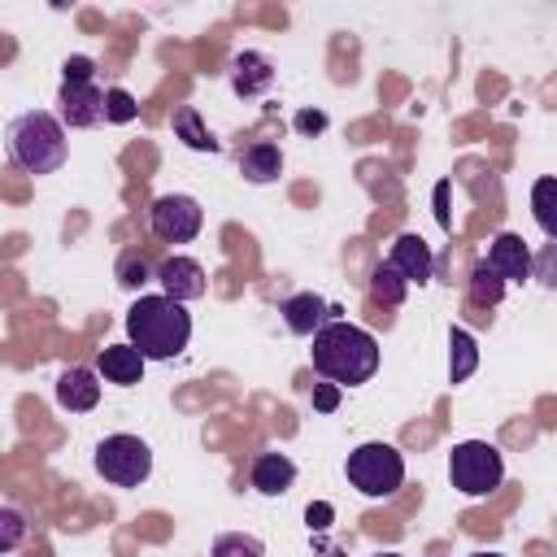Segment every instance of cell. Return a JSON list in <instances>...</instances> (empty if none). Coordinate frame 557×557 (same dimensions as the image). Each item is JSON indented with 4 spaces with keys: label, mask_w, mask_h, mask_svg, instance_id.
<instances>
[{
    "label": "cell",
    "mask_w": 557,
    "mask_h": 557,
    "mask_svg": "<svg viewBox=\"0 0 557 557\" xmlns=\"http://www.w3.org/2000/svg\"><path fill=\"white\" fill-rule=\"evenodd\" d=\"M270 83H274V65H270V57H261V52H235V61H231V91L235 96H261V91H270Z\"/></svg>",
    "instance_id": "9a60e30c"
},
{
    "label": "cell",
    "mask_w": 557,
    "mask_h": 557,
    "mask_svg": "<svg viewBox=\"0 0 557 557\" xmlns=\"http://www.w3.org/2000/svg\"><path fill=\"white\" fill-rule=\"evenodd\" d=\"M466 287H470V300H474V305H487V309L500 305V296H505V278H500L487 261H474V265H470V283H466Z\"/></svg>",
    "instance_id": "ffe728a7"
},
{
    "label": "cell",
    "mask_w": 557,
    "mask_h": 557,
    "mask_svg": "<svg viewBox=\"0 0 557 557\" xmlns=\"http://www.w3.org/2000/svg\"><path fill=\"white\" fill-rule=\"evenodd\" d=\"M126 335L144 361H174L191 344V313L170 296H139L126 309Z\"/></svg>",
    "instance_id": "7a4b0ae2"
},
{
    "label": "cell",
    "mask_w": 557,
    "mask_h": 557,
    "mask_svg": "<svg viewBox=\"0 0 557 557\" xmlns=\"http://www.w3.org/2000/svg\"><path fill=\"white\" fill-rule=\"evenodd\" d=\"M248 483L261 492V496H283L292 483H296V461L287 453H261L248 470Z\"/></svg>",
    "instance_id": "2e32d148"
},
{
    "label": "cell",
    "mask_w": 557,
    "mask_h": 557,
    "mask_svg": "<svg viewBox=\"0 0 557 557\" xmlns=\"http://www.w3.org/2000/svg\"><path fill=\"white\" fill-rule=\"evenodd\" d=\"M335 405H339V387H335V383H318V387H313V409L331 413Z\"/></svg>",
    "instance_id": "83f0119b"
},
{
    "label": "cell",
    "mask_w": 557,
    "mask_h": 557,
    "mask_svg": "<svg viewBox=\"0 0 557 557\" xmlns=\"http://www.w3.org/2000/svg\"><path fill=\"white\" fill-rule=\"evenodd\" d=\"M57 122L61 126H74V131H87V126H100L104 122V91L96 83H61L57 91Z\"/></svg>",
    "instance_id": "9c48e42d"
},
{
    "label": "cell",
    "mask_w": 557,
    "mask_h": 557,
    "mask_svg": "<svg viewBox=\"0 0 557 557\" xmlns=\"http://www.w3.org/2000/svg\"><path fill=\"white\" fill-rule=\"evenodd\" d=\"M144 357H139V348H131V344H109V348H100V357H96V374L104 379V383H117V387H135L139 379H144Z\"/></svg>",
    "instance_id": "5bb4252c"
},
{
    "label": "cell",
    "mask_w": 557,
    "mask_h": 557,
    "mask_svg": "<svg viewBox=\"0 0 557 557\" xmlns=\"http://www.w3.org/2000/svg\"><path fill=\"white\" fill-rule=\"evenodd\" d=\"M309 339H313L309 361H313V370L326 383H335V387H361V383L374 379V370H379V339L366 326L335 318L322 331H313Z\"/></svg>",
    "instance_id": "6da1fadb"
},
{
    "label": "cell",
    "mask_w": 557,
    "mask_h": 557,
    "mask_svg": "<svg viewBox=\"0 0 557 557\" xmlns=\"http://www.w3.org/2000/svg\"><path fill=\"white\" fill-rule=\"evenodd\" d=\"M331 513H335V509H331L326 500H318V505H309V509H305V522H309L313 531H322V527H331Z\"/></svg>",
    "instance_id": "f1b7e54d"
},
{
    "label": "cell",
    "mask_w": 557,
    "mask_h": 557,
    "mask_svg": "<svg viewBox=\"0 0 557 557\" xmlns=\"http://www.w3.org/2000/svg\"><path fill=\"white\" fill-rule=\"evenodd\" d=\"M405 283H431V274H435V257H431V244L422 239V235H396V244H392V252L383 257Z\"/></svg>",
    "instance_id": "30bf717a"
},
{
    "label": "cell",
    "mask_w": 557,
    "mask_h": 557,
    "mask_svg": "<svg viewBox=\"0 0 557 557\" xmlns=\"http://www.w3.org/2000/svg\"><path fill=\"white\" fill-rule=\"evenodd\" d=\"M239 174H244L248 183H257V187L274 183V178L283 174V152H278V144H270V139L248 144V148L239 152Z\"/></svg>",
    "instance_id": "e0dca14e"
},
{
    "label": "cell",
    "mask_w": 557,
    "mask_h": 557,
    "mask_svg": "<svg viewBox=\"0 0 557 557\" xmlns=\"http://www.w3.org/2000/svg\"><path fill=\"white\" fill-rule=\"evenodd\" d=\"M296 126L300 131H322L326 126V113H318V109L313 113H296Z\"/></svg>",
    "instance_id": "f546056e"
},
{
    "label": "cell",
    "mask_w": 557,
    "mask_h": 557,
    "mask_svg": "<svg viewBox=\"0 0 557 557\" xmlns=\"http://www.w3.org/2000/svg\"><path fill=\"white\" fill-rule=\"evenodd\" d=\"M557 191V183L544 174V178H535V187H531V205H535V222H540V231L553 239L557 235V226H553V209H548V196Z\"/></svg>",
    "instance_id": "d4e9b609"
},
{
    "label": "cell",
    "mask_w": 557,
    "mask_h": 557,
    "mask_svg": "<svg viewBox=\"0 0 557 557\" xmlns=\"http://www.w3.org/2000/svg\"><path fill=\"white\" fill-rule=\"evenodd\" d=\"M344 474H348V483H352L361 496L387 500V496H396V492L405 487V457H400V448H392V444H383V440H370V444H357V448L348 453Z\"/></svg>",
    "instance_id": "277c9868"
},
{
    "label": "cell",
    "mask_w": 557,
    "mask_h": 557,
    "mask_svg": "<svg viewBox=\"0 0 557 557\" xmlns=\"http://www.w3.org/2000/svg\"><path fill=\"white\" fill-rule=\"evenodd\" d=\"M26 535H30V518L17 505H0V557L13 553V548H22Z\"/></svg>",
    "instance_id": "603a6c76"
},
{
    "label": "cell",
    "mask_w": 557,
    "mask_h": 557,
    "mask_svg": "<svg viewBox=\"0 0 557 557\" xmlns=\"http://www.w3.org/2000/svg\"><path fill=\"white\" fill-rule=\"evenodd\" d=\"M91 74H96L91 57H65L61 65V83H91Z\"/></svg>",
    "instance_id": "4316f807"
},
{
    "label": "cell",
    "mask_w": 557,
    "mask_h": 557,
    "mask_svg": "<svg viewBox=\"0 0 557 557\" xmlns=\"http://www.w3.org/2000/svg\"><path fill=\"white\" fill-rule=\"evenodd\" d=\"M4 148H9V161L22 174H57L65 165V157H70L65 126L48 109L17 113L9 122V131H4Z\"/></svg>",
    "instance_id": "3957f363"
},
{
    "label": "cell",
    "mask_w": 557,
    "mask_h": 557,
    "mask_svg": "<svg viewBox=\"0 0 557 557\" xmlns=\"http://www.w3.org/2000/svg\"><path fill=\"white\" fill-rule=\"evenodd\" d=\"M374 557H405V553H374Z\"/></svg>",
    "instance_id": "1f68e13d"
},
{
    "label": "cell",
    "mask_w": 557,
    "mask_h": 557,
    "mask_svg": "<svg viewBox=\"0 0 557 557\" xmlns=\"http://www.w3.org/2000/svg\"><path fill=\"white\" fill-rule=\"evenodd\" d=\"M174 139H183L191 152H218V139H213V131L200 122V109H196V104H178V109H174Z\"/></svg>",
    "instance_id": "d6986e66"
},
{
    "label": "cell",
    "mask_w": 557,
    "mask_h": 557,
    "mask_svg": "<svg viewBox=\"0 0 557 557\" xmlns=\"http://www.w3.org/2000/svg\"><path fill=\"white\" fill-rule=\"evenodd\" d=\"M152 278L161 283V296H170V300H178V305L200 300V296L209 292V274H205V265H200L196 257H183V252L165 257V261L152 270Z\"/></svg>",
    "instance_id": "ba28073f"
},
{
    "label": "cell",
    "mask_w": 557,
    "mask_h": 557,
    "mask_svg": "<svg viewBox=\"0 0 557 557\" xmlns=\"http://www.w3.org/2000/svg\"><path fill=\"white\" fill-rule=\"evenodd\" d=\"M405 292H409V283H405L387 261H379V265H374V274H370V296H374L379 305L396 309V305L405 300Z\"/></svg>",
    "instance_id": "44dd1931"
},
{
    "label": "cell",
    "mask_w": 557,
    "mask_h": 557,
    "mask_svg": "<svg viewBox=\"0 0 557 557\" xmlns=\"http://www.w3.org/2000/svg\"><path fill=\"white\" fill-rule=\"evenodd\" d=\"M148 226L161 244H191L205 226V209L196 196H183V191H165L152 200L148 209Z\"/></svg>",
    "instance_id": "52a82bcc"
},
{
    "label": "cell",
    "mask_w": 557,
    "mask_h": 557,
    "mask_svg": "<svg viewBox=\"0 0 557 557\" xmlns=\"http://www.w3.org/2000/svg\"><path fill=\"white\" fill-rule=\"evenodd\" d=\"M57 405L70 409V413H87L100 405V374L87 370V366H70L61 370L57 379Z\"/></svg>",
    "instance_id": "4fadbf2b"
},
{
    "label": "cell",
    "mask_w": 557,
    "mask_h": 557,
    "mask_svg": "<svg viewBox=\"0 0 557 557\" xmlns=\"http://www.w3.org/2000/svg\"><path fill=\"white\" fill-rule=\"evenodd\" d=\"M148 278H152V270H148V261H144V257H135V252H131V257H122V265H117V283H122L126 292L144 287Z\"/></svg>",
    "instance_id": "484cf974"
},
{
    "label": "cell",
    "mask_w": 557,
    "mask_h": 557,
    "mask_svg": "<svg viewBox=\"0 0 557 557\" xmlns=\"http://www.w3.org/2000/svg\"><path fill=\"white\" fill-rule=\"evenodd\" d=\"M466 557H505V553H466Z\"/></svg>",
    "instance_id": "4dcf8cb0"
},
{
    "label": "cell",
    "mask_w": 557,
    "mask_h": 557,
    "mask_svg": "<svg viewBox=\"0 0 557 557\" xmlns=\"http://www.w3.org/2000/svg\"><path fill=\"white\" fill-rule=\"evenodd\" d=\"M448 479L461 496H492L505 483V457L487 440H461L448 453Z\"/></svg>",
    "instance_id": "5b68a950"
},
{
    "label": "cell",
    "mask_w": 557,
    "mask_h": 557,
    "mask_svg": "<svg viewBox=\"0 0 557 557\" xmlns=\"http://www.w3.org/2000/svg\"><path fill=\"white\" fill-rule=\"evenodd\" d=\"M91 466H96V474H100L104 483H113V487H139V483H148V474H152V448H148L139 435L117 431V435H104V440L96 444Z\"/></svg>",
    "instance_id": "8992f818"
},
{
    "label": "cell",
    "mask_w": 557,
    "mask_h": 557,
    "mask_svg": "<svg viewBox=\"0 0 557 557\" xmlns=\"http://www.w3.org/2000/svg\"><path fill=\"white\" fill-rule=\"evenodd\" d=\"M139 117V104H135V96L126 91V87H109L104 91V122H113V126H126V122H135Z\"/></svg>",
    "instance_id": "cb8c5ba5"
},
{
    "label": "cell",
    "mask_w": 557,
    "mask_h": 557,
    "mask_svg": "<svg viewBox=\"0 0 557 557\" xmlns=\"http://www.w3.org/2000/svg\"><path fill=\"white\" fill-rule=\"evenodd\" d=\"M483 261H487L505 283H522V278H531V248H527V239L513 235V231H500V235L492 239V248H487Z\"/></svg>",
    "instance_id": "7c38bea8"
},
{
    "label": "cell",
    "mask_w": 557,
    "mask_h": 557,
    "mask_svg": "<svg viewBox=\"0 0 557 557\" xmlns=\"http://www.w3.org/2000/svg\"><path fill=\"white\" fill-rule=\"evenodd\" d=\"M479 370V344L466 326L448 331V383H466Z\"/></svg>",
    "instance_id": "ac0fdd59"
},
{
    "label": "cell",
    "mask_w": 557,
    "mask_h": 557,
    "mask_svg": "<svg viewBox=\"0 0 557 557\" xmlns=\"http://www.w3.org/2000/svg\"><path fill=\"white\" fill-rule=\"evenodd\" d=\"M278 313H283L287 331H292V335H300V339H309L313 331H322L326 322H335V318H339V313H335L318 292H296V296H287Z\"/></svg>",
    "instance_id": "8fae6325"
},
{
    "label": "cell",
    "mask_w": 557,
    "mask_h": 557,
    "mask_svg": "<svg viewBox=\"0 0 557 557\" xmlns=\"http://www.w3.org/2000/svg\"><path fill=\"white\" fill-rule=\"evenodd\" d=\"M209 557H265V544L248 531H222L209 548Z\"/></svg>",
    "instance_id": "7402d4cb"
}]
</instances>
